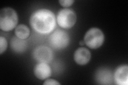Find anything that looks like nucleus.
Here are the masks:
<instances>
[{"label":"nucleus","instance_id":"1","mask_svg":"<svg viewBox=\"0 0 128 85\" xmlns=\"http://www.w3.org/2000/svg\"><path fill=\"white\" fill-rule=\"evenodd\" d=\"M30 23L37 33L47 34L54 30L56 26V19L52 11L46 9H40L32 13Z\"/></svg>","mask_w":128,"mask_h":85},{"label":"nucleus","instance_id":"2","mask_svg":"<svg viewBox=\"0 0 128 85\" xmlns=\"http://www.w3.org/2000/svg\"><path fill=\"white\" fill-rule=\"evenodd\" d=\"M18 21V14L12 8L6 7L0 11V28L3 31L12 30L17 26Z\"/></svg>","mask_w":128,"mask_h":85},{"label":"nucleus","instance_id":"3","mask_svg":"<svg viewBox=\"0 0 128 85\" xmlns=\"http://www.w3.org/2000/svg\"><path fill=\"white\" fill-rule=\"evenodd\" d=\"M105 35L99 28H91L87 31L84 37V42L91 49H97L104 44Z\"/></svg>","mask_w":128,"mask_h":85},{"label":"nucleus","instance_id":"4","mask_svg":"<svg viewBox=\"0 0 128 85\" xmlns=\"http://www.w3.org/2000/svg\"><path fill=\"white\" fill-rule=\"evenodd\" d=\"M70 42V36L66 31L57 29L54 31L49 37L50 45L55 50H61L66 48Z\"/></svg>","mask_w":128,"mask_h":85},{"label":"nucleus","instance_id":"5","mask_svg":"<svg viewBox=\"0 0 128 85\" xmlns=\"http://www.w3.org/2000/svg\"><path fill=\"white\" fill-rule=\"evenodd\" d=\"M77 16L72 9L65 8L60 10L57 14V22L59 26L64 29H70L76 22Z\"/></svg>","mask_w":128,"mask_h":85},{"label":"nucleus","instance_id":"6","mask_svg":"<svg viewBox=\"0 0 128 85\" xmlns=\"http://www.w3.org/2000/svg\"><path fill=\"white\" fill-rule=\"evenodd\" d=\"M33 56L34 59L39 63H48L53 59V53L49 47L41 45L35 48Z\"/></svg>","mask_w":128,"mask_h":85},{"label":"nucleus","instance_id":"7","mask_svg":"<svg viewBox=\"0 0 128 85\" xmlns=\"http://www.w3.org/2000/svg\"><path fill=\"white\" fill-rule=\"evenodd\" d=\"M91 54L90 51L85 47H80L75 51L74 60L78 65L84 66L90 61Z\"/></svg>","mask_w":128,"mask_h":85},{"label":"nucleus","instance_id":"8","mask_svg":"<svg viewBox=\"0 0 128 85\" xmlns=\"http://www.w3.org/2000/svg\"><path fill=\"white\" fill-rule=\"evenodd\" d=\"M114 79L115 83L118 85H127L128 84V67L121 65L116 69Z\"/></svg>","mask_w":128,"mask_h":85},{"label":"nucleus","instance_id":"9","mask_svg":"<svg viewBox=\"0 0 128 85\" xmlns=\"http://www.w3.org/2000/svg\"><path fill=\"white\" fill-rule=\"evenodd\" d=\"M95 78L98 84L101 85H110L113 82L112 72L107 68H100L96 73Z\"/></svg>","mask_w":128,"mask_h":85},{"label":"nucleus","instance_id":"10","mask_svg":"<svg viewBox=\"0 0 128 85\" xmlns=\"http://www.w3.org/2000/svg\"><path fill=\"white\" fill-rule=\"evenodd\" d=\"M34 74L38 79L46 80L51 75V68L46 63H38L34 67Z\"/></svg>","mask_w":128,"mask_h":85},{"label":"nucleus","instance_id":"11","mask_svg":"<svg viewBox=\"0 0 128 85\" xmlns=\"http://www.w3.org/2000/svg\"><path fill=\"white\" fill-rule=\"evenodd\" d=\"M11 47L14 51L18 53L25 52L27 47V43L25 39H22L17 37H14L10 42Z\"/></svg>","mask_w":128,"mask_h":85},{"label":"nucleus","instance_id":"12","mask_svg":"<svg viewBox=\"0 0 128 85\" xmlns=\"http://www.w3.org/2000/svg\"><path fill=\"white\" fill-rule=\"evenodd\" d=\"M14 33L16 37L22 39H26L30 35V28L26 25L21 24L16 27Z\"/></svg>","mask_w":128,"mask_h":85},{"label":"nucleus","instance_id":"13","mask_svg":"<svg viewBox=\"0 0 128 85\" xmlns=\"http://www.w3.org/2000/svg\"><path fill=\"white\" fill-rule=\"evenodd\" d=\"M8 46V42L5 37L1 36L0 37V54H2L4 52Z\"/></svg>","mask_w":128,"mask_h":85},{"label":"nucleus","instance_id":"14","mask_svg":"<svg viewBox=\"0 0 128 85\" xmlns=\"http://www.w3.org/2000/svg\"><path fill=\"white\" fill-rule=\"evenodd\" d=\"M74 2V0H59V1L60 4L64 7H67L71 6Z\"/></svg>","mask_w":128,"mask_h":85},{"label":"nucleus","instance_id":"15","mask_svg":"<svg viewBox=\"0 0 128 85\" xmlns=\"http://www.w3.org/2000/svg\"><path fill=\"white\" fill-rule=\"evenodd\" d=\"M43 85H61V84L59 83L58 81L56 80L53 79H49L48 78L46 79L44 83H43Z\"/></svg>","mask_w":128,"mask_h":85},{"label":"nucleus","instance_id":"16","mask_svg":"<svg viewBox=\"0 0 128 85\" xmlns=\"http://www.w3.org/2000/svg\"><path fill=\"white\" fill-rule=\"evenodd\" d=\"M84 44H85V43H84V40H83V41H80V45L83 46L84 45Z\"/></svg>","mask_w":128,"mask_h":85}]
</instances>
